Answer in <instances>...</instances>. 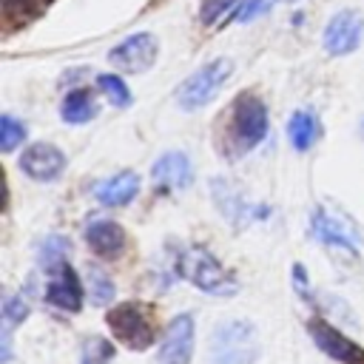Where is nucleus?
<instances>
[{
    "label": "nucleus",
    "mask_w": 364,
    "mask_h": 364,
    "mask_svg": "<svg viewBox=\"0 0 364 364\" xmlns=\"http://www.w3.org/2000/svg\"><path fill=\"white\" fill-rule=\"evenodd\" d=\"M139 193V176L134 171H119L94 185V199L105 208H125Z\"/></svg>",
    "instance_id": "16"
},
{
    "label": "nucleus",
    "mask_w": 364,
    "mask_h": 364,
    "mask_svg": "<svg viewBox=\"0 0 364 364\" xmlns=\"http://www.w3.org/2000/svg\"><path fill=\"white\" fill-rule=\"evenodd\" d=\"M151 182L159 193H171V191H182L191 188L193 182V165L191 156L182 151H165L154 165H151Z\"/></svg>",
    "instance_id": "14"
},
{
    "label": "nucleus",
    "mask_w": 364,
    "mask_h": 364,
    "mask_svg": "<svg viewBox=\"0 0 364 364\" xmlns=\"http://www.w3.org/2000/svg\"><path fill=\"white\" fill-rule=\"evenodd\" d=\"M97 88L102 91V97L111 105H117V108H128L131 105V91H128V85H125V80L119 74H111V71L97 74Z\"/></svg>",
    "instance_id": "19"
},
{
    "label": "nucleus",
    "mask_w": 364,
    "mask_h": 364,
    "mask_svg": "<svg viewBox=\"0 0 364 364\" xmlns=\"http://www.w3.org/2000/svg\"><path fill=\"white\" fill-rule=\"evenodd\" d=\"M307 333H310L313 344L324 355H330L333 361H338V364H364V347H358L350 336H344L327 318H321V316L310 318L307 321Z\"/></svg>",
    "instance_id": "10"
},
{
    "label": "nucleus",
    "mask_w": 364,
    "mask_h": 364,
    "mask_svg": "<svg viewBox=\"0 0 364 364\" xmlns=\"http://www.w3.org/2000/svg\"><path fill=\"white\" fill-rule=\"evenodd\" d=\"M233 74V63L228 57H213L205 65H199L193 74H188V80L176 88V105L182 111H199L208 102H213L219 97V91L225 88L228 77Z\"/></svg>",
    "instance_id": "3"
},
{
    "label": "nucleus",
    "mask_w": 364,
    "mask_h": 364,
    "mask_svg": "<svg viewBox=\"0 0 364 364\" xmlns=\"http://www.w3.org/2000/svg\"><path fill=\"white\" fill-rule=\"evenodd\" d=\"M114 358V347H111V341H105V338H88L85 344H82V361L80 364H108Z\"/></svg>",
    "instance_id": "24"
},
{
    "label": "nucleus",
    "mask_w": 364,
    "mask_h": 364,
    "mask_svg": "<svg viewBox=\"0 0 364 364\" xmlns=\"http://www.w3.org/2000/svg\"><path fill=\"white\" fill-rule=\"evenodd\" d=\"M310 233H313L316 242H321L327 247H336V250H341L350 259L358 256V233L338 213H330L324 208H316L313 216H310Z\"/></svg>",
    "instance_id": "9"
},
{
    "label": "nucleus",
    "mask_w": 364,
    "mask_h": 364,
    "mask_svg": "<svg viewBox=\"0 0 364 364\" xmlns=\"http://www.w3.org/2000/svg\"><path fill=\"white\" fill-rule=\"evenodd\" d=\"M176 273L182 279H188L196 290L216 296V299H228L239 293V282L230 270H225V264L202 245H188L176 253Z\"/></svg>",
    "instance_id": "1"
},
{
    "label": "nucleus",
    "mask_w": 364,
    "mask_h": 364,
    "mask_svg": "<svg viewBox=\"0 0 364 364\" xmlns=\"http://www.w3.org/2000/svg\"><path fill=\"white\" fill-rule=\"evenodd\" d=\"M23 139H26V125L17 117L3 114L0 117V151L3 154H11Z\"/></svg>",
    "instance_id": "21"
},
{
    "label": "nucleus",
    "mask_w": 364,
    "mask_h": 364,
    "mask_svg": "<svg viewBox=\"0 0 364 364\" xmlns=\"http://www.w3.org/2000/svg\"><path fill=\"white\" fill-rule=\"evenodd\" d=\"M105 321L114 333V338H119L125 347L131 350H148L156 338V330H154V321H151V313L145 310V304L139 301H122V304H114L108 313H105Z\"/></svg>",
    "instance_id": "5"
},
{
    "label": "nucleus",
    "mask_w": 364,
    "mask_h": 364,
    "mask_svg": "<svg viewBox=\"0 0 364 364\" xmlns=\"http://www.w3.org/2000/svg\"><path fill=\"white\" fill-rule=\"evenodd\" d=\"M321 136V122L310 111H293L287 119V139L296 151H310Z\"/></svg>",
    "instance_id": "18"
},
{
    "label": "nucleus",
    "mask_w": 364,
    "mask_h": 364,
    "mask_svg": "<svg viewBox=\"0 0 364 364\" xmlns=\"http://www.w3.org/2000/svg\"><path fill=\"white\" fill-rule=\"evenodd\" d=\"M273 3H296V0H273Z\"/></svg>",
    "instance_id": "29"
},
{
    "label": "nucleus",
    "mask_w": 364,
    "mask_h": 364,
    "mask_svg": "<svg viewBox=\"0 0 364 364\" xmlns=\"http://www.w3.org/2000/svg\"><path fill=\"white\" fill-rule=\"evenodd\" d=\"M88 293H91L94 304H108V301H114L117 287L108 273H102L100 267H88Z\"/></svg>",
    "instance_id": "20"
},
{
    "label": "nucleus",
    "mask_w": 364,
    "mask_h": 364,
    "mask_svg": "<svg viewBox=\"0 0 364 364\" xmlns=\"http://www.w3.org/2000/svg\"><path fill=\"white\" fill-rule=\"evenodd\" d=\"M100 105H97V97L88 91V88H74L63 97L60 102V117L63 122L68 125H82V122H91L97 117Z\"/></svg>",
    "instance_id": "17"
},
{
    "label": "nucleus",
    "mask_w": 364,
    "mask_h": 364,
    "mask_svg": "<svg viewBox=\"0 0 364 364\" xmlns=\"http://www.w3.org/2000/svg\"><path fill=\"white\" fill-rule=\"evenodd\" d=\"M361 34H364V17L355 9H341V11H336L327 20L324 34H321V43H324L327 54L344 57V54H350V51L358 48Z\"/></svg>",
    "instance_id": "11"
},
{
    "label": "nucleus",
    "mask_w": 364,
    "mask_h": 364,
    "mask_svg": "<svg viewBox=\"0 0 364 364\" xmlns=\"http://www.w3.org/2000/svg\"><path fill=\"white\" fill-rule=\"evenodd\" d=\"M230 139H233V148H239V154L256 148L267 131H270V119H267V108L264 102L256 97V94H239L233 100V108H230Z\"/></svg>",
    "instance_id": "4"
},
{
    "label": "nucleus",
    "mask_w": 364,
    "mask_h": 364,
    "mask_svg": "<svg viewBox=\"0 0 364 364\" xmlns=\"http://www.w3.org/2000/svg\"><path fill=\"white\" fill-rule=\"evenodd\" d=\"M82 282L77 270L68 262H60L48 267V282H46V301L63 313H80L82 310Z\"/></svg>",
    "instance_id": "12"
},
{
    "label": "nucleus",
    "mask_w": 364,
    "mask_h": 364,
    "mask_svg": "<svg viewBox=\"0 0 364 364\" xmlns=\"http://www.w3.org/2000/svg\"><path fill=\"white\" fill-rule=\"evenodd\" d=\"M159 57V43L151 31H136L131 37H125L122 43H117L108 51V60L114 68L125 71V74H142L148 71Z\"/></svg>",
    "instance_id": "7"
},
{
    "label": "nucleus",
    "mask_w": 364,
    "mask_h": 364,
    "mask_svg": "<svg viewBox=\"0 0 364 364\" xmlns=\"http://www.w3.org/2000/svg\"><path fill=\"white\" fill-rule=\"evenodd\" d=\"M196 347V324L191 313H179L168 321L159 350H156V364H191Z\"/></svg>",
    "instance_id": "8"
},
{
    "label": "nucleus",
    "mask_w": 364,
    "mask_h": 364,
    "mask_svg": "<svg viewBox=\"0 0 364 364\" xmlns=\"http://www.w3.org/2000/svg\"><path fill=\"white\" fill-rule=\"evenodd\" d=\"M256 358H259V336L250 321L230 318L216 324L210 336L213 364H256Z\"/></svg>",
    "instance_id": "2"
},
{
    "label": "nucleus",
    "mask_w": 364,
    "mask_h": 364,
    "mask_svg": "<svg viewBox=\"0 0 364 364\" xmlns=\"http://www.w3.org/2000/svg\"><path fill=\"white\" fill-rule=\"evenodd\" d=\"M125 242H128V236H125L122 225L114 219H94L85 228V245L100 259H117L125 250Z\"/></svg>",
    "instance_id": "15"
},
{
    "label": "nucleus",
    "mask_w": 364,
    "mask_h": 364,
    "mask_svg": "<svg viewBox=\"0 0 364 364\" xmlns=\"http://www.w3.org/2000/svg\"><path fill=\"white\" fill-rule=\"evenodd\" d=\"M290 276H293V290L304 299V301H313V290H310V279H307V270H304V264H293V270H290Z\"/></svg>",
    "instance_id": "27"
},
{
    "label": "nucleus",
    "mask_w": 364,
    "mask_h": 364,
    "mask_svg": "<svg viewBox=\"0 0 364 364\" xmlns=\"http://www.w3.org/2000/svg\"><path fill=\"white\" fill-rule=\"evenodd\" d=\"M68 253H71V242H68V239H63V236H48V239L43 242V247H40V264L48 270V267L65 262Z\"/></svg>",
    "instance_id": "23"
},
{
    "label": "nucleus",
    "mask_w": 364,
    "mask_h": 364,
    "mask_svg": "<svg viewBox=\"0 0 364 364\" xmlns=\"http://www.w3.org/2000/svg\"><path fill=\"white\" fill-rule=\"evenodd\" d=\"M20 171L34 182H54L65 171V154L51 142H31L20 154Z\"/></svg>",
    "instance_id": "13"
},
{
    "label": "nucleus",
    "mask_w": 364,
    "mask_h": 364,
    "mask_svg": "<svg viewBox=\"0 0 364 364\" xmlns=\"http://www.w3.org/2000/svg\"><path fill=\"white\" fill-rule=\"evenodd\" d=\"M0 361H11V330L9 324H3V336H0Z\"/></svg>",
    "instance_id": "28"
},
{
    "label": "nucleus",
    "mask_w": 364,
    "mask_h": 364,
    "mask_svg": "<svg viewBox=\"0 0 364 364\" xmlns=\"http://www.w3.org/2000/svg\"><path fill=\"white\" fill-rule=\"evenodd\" d=\"M28 318V301L23 296H6L3 299V324H23Z\"/></svg>",
    "instance_id": "25"
},
{
    "label": "nucleus",
    "mask_w": 364,
    "mask_h": 364,
    "mask_svg": "<svg viewBox=\"0 0 364 364\" xmlns=\"http://www.w3.org/2000/svg\"><path fill=\"white\" fill-rule=\"evenodd\" d=\"M267 3L270 0H242L239 9L230 14V20H239V23H247V20H256L259 14L267 11Z\"/></svg>",
    "instance_id": "26"
},
{
    "label": "nucleus",
    "mask_w": 364,
    "mask_h": 364,
    "mask_svg": "<svg viewBox=\"0 0 364 364\" xmlns=\"http://www.w3.org/2000/svg\"><path fill=\"white\" fill-rule=\"evenodd\" d=\"M239 3H242V0H202V6H199V20H202L205 26H216V23L228 20L230 11L239 9Z\"/></svg>",
    "instance_id": "22"
},
{
    "label": "nucleus",
    "mask_w": 364,
    "mask_h": 364,
    "mask_svg": "<svg viewBox=\"0 0 364 364\" xmlns=\"http://www.w3.org/2000/svg\"><path fill=\"white\" fill-rule=\"evenodd\" d=\"M210 196H213V205L219 208V213H222L230 225H236V228H245V225H250L253 219H264V216L270 213L264 205H253V202L247 199V193H245L236 182L222 179V176L210 179Z\"/></svg>",
    "instance_id": "6"
}]
</instances>
